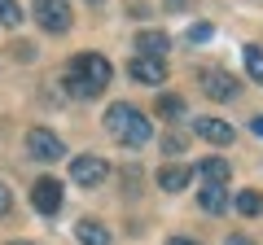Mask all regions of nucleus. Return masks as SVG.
Wrapping results in <instances>:
<instances>
[{"mask_svg":"<svg viewBox=\"0 0 263 245\" xmlns=\"http://www.w3.org/2000/svg\"><path fill=\"white\" fill-rule=\"evenodd\" d=\"M105 132H110L119 145H127V149H141V145H149V140H154V122L145 118L136 105L114 101L110 110H105Z\"/></svg>","mask_w":263,"mask_h":245,"instance_id":"f257e3e1","label":"nucleus"},{"mask_svg":"<svg viewBox=\"0 0 263 245\" xmlns=\"http://www.w3.org/2000/svg\"><path fill=\"white\" fill-rule=\"evenodd\" d=\"M70 75L84 79L92 96H101L105 88H110V75H114V70H110V62H105L101 53H79L75 62H70Z\"/></svg>","mask_w":263,"mask_h":245,"instance_id":"f03ea898","label":"nucleus"},{"mask_svg":"<svg viewBox=\"0 0 263 245\" xmlns=\"http://www.w3.org/2000/svg\"><path fill=\"white\" fill-rule=\"evenodd\" d=\"M35 22L48 35H66L75 13H70V0H35Z\"/></svg>","mask_w":263,"mask_h":245,"instance_id":"7ed1b4c3","label":"nucleus"},{"mask_svg":"<svg viewBox=\"0 0 263 245\" xmlns=\"http://www.w3.org/2000/svg\"><path fill=\"white\" fill-rule=\"evenodd\" d=\"M27 153L35 162H57V158H66V145H62V136H53L48 127H31L27 132Z\"/></svg>","mask_w":263,"mask_h":245,"instance_id":"20e7f679","label":"nucleus"},{"mask_svg":"<svg viewBox=\"0 0 263 245\" xmlns=\"http://www.w3.org/2000/svg\"><path fill=\"white\" fill-rule=\"evenodd\" d=\"M197 84H202V92H206L211 101H233V96L241 92V84H237L228 70H215V66L202 70V75H197Z\"/></svg>","mask_w":263,"mask_h":245,"instance_id":"39448f33","label":"nucleus"},{"mask_svg":"<svg viewBox=\"0 0 263 245\" xmlns=\"http://www.w3.org/2000/svg\"><path fill=\"white\" fill-rule=\"evenodd\" d=\"M105 175H110V167H105V158H97V153H79V158H70V179L84 184V189H97Z\"/></svg>","mask_w":263,"mask_h":245,"instance_id":"423d86ee","label":"nucleus"},{"mask_svg":"<svg viewBox=\"0 0 263 245\" xmlns=\"http://www.w3.org/2000/svg\"><path fill=\"white\" fill-rule=\"evenodd\" d=\"M62 179H35V189H31V206H35L40 210V215H48V219H53L57 215V210H62Z\"/></svg>","mask_w":263,"mask_h":245,"instance_id":"0eeeda50","label":"nucleus"},{"mask_svg":"<svg viewBox=\"0 0 263 245\" xmlns=\"http://www.w3.org/2000/svg\"><path fill=\"white\" fill-rule=\"evenodd\" d=\"M132 79L136 84H149V88H162L167 84V62L162 57H132Z\"/></svg>","mask_w":263,"mask_h":245,"instance_id":"6e6552de","label":"nucleus"},{"mask_svg":"<svg viewBox=\"0 0 263 245\" xmlns=\"http://www.w3.org/2000/svg\"><path fill=\"white\" fill-rule=\"evenodd\" d=\"M193 132L202 136V140H211V145H233V122L215 118V114H206V118H193Z\"/></svg>","mask_w":263,"mask_h":245,"instance_id":"1a4fd4ad","label":"nucleus"},{"mask_svg":"<svg viewBox=\"0 0 263 245\" xmlns=\"http://www.w3.org/2000/svg\"><path fill=\"white\" fill-rule=\"evenodd\" d=\"M197 175L206 179V184H224V189H228L233 167H228V158H202V162H197Z\"/></svg>","mask_w":263,"mask_h":245,"instance_id":"9d476101","label":"nucleus"},{"mask_svg":"<svg viewBox=\"0 0 263 245\" xmlns=\"http://www.w3.org/2000/svg\"><path fill=\"white\" fill-rule=\"evenodd\" d=\"M197 201H202L206 215H224V210H228V189H224V184H202Z\"/></svg>","mask_w":263,"mask_h":245,"instance_id":"9b49d317","label":"nucleus"},{"mask_svg":"<svg viewBox=\"0 0 263 245\" xmlns=\"http://www.w3.org/2000/svg\"><path fill=\"white\" fill-rule=\"evenodd\" d=\"M167 48H171L167 31H141V35H136V53L141 57H162Z\"/></svg>","mask_w":263,"mask_h":245,"instance_id":"f8f14e48","label":"nucleus"},{"mask_svg":"<svg viewBox=\"0 0 263 245\" xmlns=\"http://www.w3.org/2000/svg\"><path fill=\"white\" fill-rule=\"evenodd\" d=\"M189 179H193V171H189V167H162L158 171V189L162 193H184Z\"/></svg>","mask_w":263,"mask_h":245,"instance_id":"ddd939ff","label":"nucleus"},{"mask_svg":"<svg viewBox=\"0 0 263 245\" xmlns=\"http://www.w3.org/2000/svg\"><path fill=\"white\" fill-rule=\"evenodd\" d=\"M75 241L79 245H110V232H105V223H97V219H84V223L75 228Z\"/></svg>","mask_w":263,"mask_h":245,"instance_id":"4468645a","label":"nucleus"},{"mask_svg":"<svg viewBox=\"0 0 263 245\" xmlns=\"http://www.w3.org/2000/svg\"><path fill=\"white\" fill-rule=\"evenodd\" d=\"M237 210H241L246 219H259L263 215V193L259 189H241L237 193Z\"/></svg>","mask_w":263,"mask_h":245,"instance_id":"2eb2a0df","label":"nucleus"},{"mask_svg":"<svg viewBox=\"0 0 263 245\" xmlns=\"http://www.w3.org/2000/svg\"><path fill=\"white\" fill-rule=\"evenodd\" d=\"M241 57H246V70H250V79H254V84H263V48H259V44H246Z\"/></svg>","mask_w":263,"mask_h":245,"instance_id":"dca6fc26","label":"nucleus"},{"mask_svg":"<svg viewBox=\"0 0 263 245\" xmlns=\"http://www.w3.org/2000/svg\"><path fill=\"white\" fill-rule=\"evenodd\" d=\"M0 22H5V27H22V22H27V13H22L18 0H0Z\"/></svg>","mask_w":263,"mask_h":245,"instance_id":"f3484780","label":"nucleus"},{"mask_svg":"<svg viewBox=\"0 0 263 245\" xmlns=\"http://www.w3.org/2000/svg\"><path fill=\"white\" fill-rule=\"evenodd\" d=\"M158 114H162V118H180V114H184V101H180V96H162Z\"/></svg>","mask_w":263,"mask_h":245,"instance_id":"a211bd4d","label":"nucleus"},{"mask_svg":"<svg viewBox=\"0 0 263 245\" xmlns=\"http://www.w3.org/2000/svg\"><path fill=\"white\" fill-rule=\"evenodd\" d=\"M211 39V27L206 22H193V27H189V44H206Z\"/></svg>","mask_w":263,"mask_h":245,"instance_id":"6ab92c4d","label":"nucleus"},{"mask_svg":"<svg viewBox=\"0 0 263 245\" xmlns=\"http://www.w3.org/2000/svg\"><path fill=\"white\" fill-rule=\"evenodd\" d=\"M162 149H167V153H184V136H167Z\"/></svg>","mask_w":263,"mask_h":245,"instance_id":"aec40b11","label":"nucleus"},{"mask_svg":"<svg viewBox=\"0 0 263 245\" xmlns=\"http://www.w3.org/2000/svg\"><path fill=\"white\" fill-rule=\"evenodd\" d=\"M9 210H13V193L0 184V215H9Z\"/></svg>","mask_w":263,"mask_h":245,"instance_id":"412c9836","label":"nucleus"},{"mask_svg":"<svg viewBox=\"0 0 263 245\" xmlns=\"http://www.w3.org/2000/svg\"><path fill=\"white\" fill-rule=\"evenodd\" d=\"M13 57H22V62H31V57H35V48H31V44H13Z\"/></svg>","mask_w":263,"mask_h":245,"instance_id":"4be33fe9","label":"nucleus"},{"mask_svg":"<svg viewBox=\"0 0 263 245\" xmlns=\"http://www.w3.org/2000/svg\"><path fill=\"white\" fill-rule=\"evenodd\" d=\"M167 9H171V13H180V9H189V0H167Z\"/></svg>","mask_w":263,"mask_h":245,"instance_id":"5701e85b","label":"nucleus"},{"mask_svg":"<svg viewBox=\"0 0 263 245\" xmlns=\"http://www.w3.org/2000/svg\"><path fill=\"white\" fill-rule=\"evenodd\" d=\"M224 245H254V241H250V236H228Z\"/></svg>","mask_w":263,"mask_h":245,"instance_id":"b1692460","label":"nucleus"},{"mask_svg":"<svg viewBox=\"0 0 263 245\" xmlns=\"http://www.w3.org/2000/svg\"><path fill=\"white\" fill-rule=\"evenodd\" d=\"M250 132H254V136H263V114H259V118H250Z\"/></svg>","mask_w":263,"mask_h":245,"instance_id":"393cba45","label":"nucleus"},{"mask_svg":"<svg viewBox=\"0 0 263 245\" xmlns=\"http://www.w3.org/2000/svg\"><path fill=\"white\" fill-rule=\"evenodd\" d=\"M167 245H197V241H184V236H176V241H167Z\"/></svg>","mask_w":263,"mask_h":245,"instance_id":"a878e982","label":"nucleus"},{"mask_svg":"<svg viewBox=\"0 0 263 245\" xmlns=\"http://www.w3.org/2000/svg\"><path fill=\"white\" fill-rule=\"evenodd\" d=\"M5 245H35V241H18V236H13V241H5Z\"/></svg>","mask_w":263,"mask_h":245,"instance_id":"bb28decb","label":"nucleus"},{"mask_svg":"<svg viewBox=\"0 0 263 245\" xmlns=\"http://www.w3.org/2000/svg\"><path fill=\"white\" fill-rule=\"evenodd\" d=\"M88 5H101V0H88Z\"/></svg>","mask_w":263,"mask_h":245,"instance_id":"cd10ccee","label":"nucleus"}]
</instances>
